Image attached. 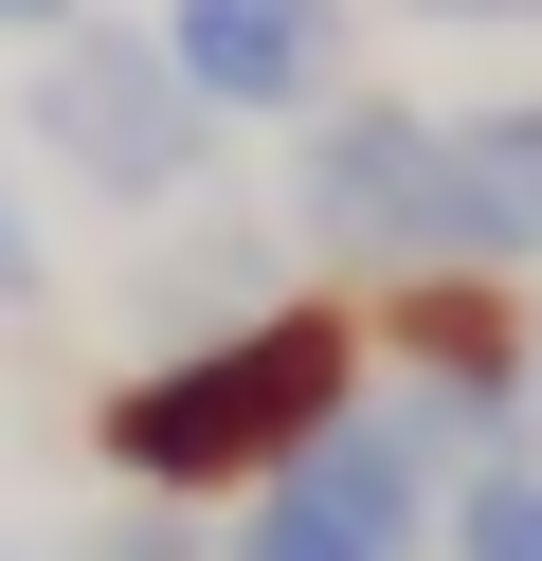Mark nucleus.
<instances>
[{
	"label": "nucleus",
	"instance_id": "8",
	"mask_svg": "<svg viewBox=\"0 0 542 561\" xmlns=\"http://www.w3.org/2000/svg\"><path fill=\"white\" fill-rule=\"evenodd\" d=\"M235 561H380V543H344V525H308L289 489H253V525H235Z\"/></svg>",
	"mask_w": 542,
	"mask_h": 561
},
{
	"label": "nucleus",
	"instance_id": "7",
	"mask_svg": "<svg viewBox=\"0 0 542 561\" xmlns=\"http://www.w3.org/2000/svg\"><path fill=\"white\" fill-rule=\"evenodd\" d=\"M452 543H470V561H542V471H488V489L452 507Z\"/></svg>",
	"mask_w": 542,
	"mask_h": 561
},
{
	"label": "nucleus",
	"instance_id": "1",
	"mask_svg": "<svg viewBox=\"0 0 542 561\" xmlns=\"http://www.w3.org/2000/svg\"><path fill=\"white\" fill-rule=\"evenodd\" d=\"M361 416V308H272V327H217L181 344V363L108 380L91 453L127 489H163V507H199V489H272L308 435H344Z\"/></svg>",
	"mask_w": 542,
	"mask_h": 561
},
{
	"label": "nucleus",
	"instance_id": "11",
	"mask_svg": "<svg viewBox=\"0 0 542 561\" xmlns=\"http://www.w3.org/2000/svg\"><path fill=\"white\" fill-rule=\"evenodd\" d=\"M524 399H542V380H524Z\"/></svg>",
	"mask_w": 542,
	"mask_h": 561
},
{
	"label": "nucleus",
	"instance_id": "6",
	"mask_svg": "<svg viewBox=\"0 0 542 561\" xmlns=\"http://www.w3.org/2000/svg\"><path fill=\"white\" fill-rule=\"evenodd\" d=\"M452 254H542V91L452 110Z\"/></svg>",
	"mask_w": 542,
	"mask_h": 561
},
{
	"label": "nucleus",
	"instance_id": "9",
	"mask_svg": "<svg viewBox=\"0 0 542 561\" xmlns=\"http://www.w3.org/2000/svg\"><path fill=\"white\" fill-rule=\"evenodd\" d=\"M0 37H72V0H0Z\"/></svg>",
	"mask_w": 542,
	"mask_h": 561
},
{
	"label": "nucleus",
	"instance_id": "2",
	"mask_svg": "<svg viewBox=\"0 0 542 561\" xmlns=\"http://www.w3.org/2000/svg\"><path fill=\"white\" fill-rule=\"evenodd\" d=\"M289 218H308L325 254H397V272H434V254H452V110H397V91L308 110Z\"/></svg>",
	"mask_w": 542,
	"mask_h": 561
},
{
	"label": "nucleus",
	"instance_id": "10",
	"mask_svg": "<svg viewBox=\"0 0 542 561\" xmlns=\"http://www.w3.org/2000/svg\"><path fill=\"white\" fill-rule=\"evenodd\" d=\"M416 19H542V0H416Z\"/></svg>",
	"mask_w": 542,
	"mask_h": 561
},
{
	"label": "nucleus",
	"instance_id": "3",
	"mask_svg": "<svg viewBox=\"0 0 542 561\" xmlns=\"http://www.w3.org/2000/svg\"><path fill=\"white\" fill-rule=\"evenodd\" d=\"M36 146H55L91 199H181L199 146H217V110L181 91L163 37H55L36 55Z\"/></svg>",
	"mask_w": 542,
	"mask_h": 561
},
{
	"label": "nucleus",
	"instance_id": "5",
	"mask_svg": "<svg viewBox=\"0 0 542 561\" xmlns=\"http://www.w3.org/2000/svg\"><path fill=\"white\" fill-rule=\"evenodd\" d=\"M380 327H397V363L434 380V416H506V399L542 380L524 308H506L488 272H397V308H380Z\"/></svg>",
	"mask_w": 542,
	"mask_h": 561
},
{
	"label": "nucleus",
	"instance_id": "4",
	"mask_svg": "<svg viewBox=\"0 0 542 561\" xmlns=\"http://www.w3.org/2000/svg\"><path fill=\"white\" fill-rule=\"evenodd\" d=\"M163 55H181V91H199L217 127H308V110H344V0H163Z\"/></svg>",
	"mask_w": 542,
	"mask_h": 561
}]
</instances>
